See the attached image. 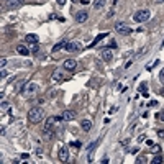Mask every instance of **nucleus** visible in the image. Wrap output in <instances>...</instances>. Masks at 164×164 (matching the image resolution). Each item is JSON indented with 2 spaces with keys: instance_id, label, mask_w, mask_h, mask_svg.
<instances>
[{
  "instance_id": "nucleus-1",
  "label": "nucleus",
  "mask_w": 164,
  "mask_h": 164,
  "mask_svg": "<svg viewBox=\"0 0 164 164\" xmlns=\"http://www.w3.org/2000/svg\"><path fill=\"white\" fill-rule=\"evenodd\" d=\"M43 118H45V112H43V108H40V107H34V108H31L28 112V120H30L31 123H40Z\"/></svg>"
},
{
  "instance_id": "nucleus-2",
  "label": "nucleus",
  "mask_w": 164,
  "mask_h": 164,
  "mask_svg": "<svg viewBox=\"0 0 164 164\" xmlns=\"http://www.w3.org/2000/svg\"><path fill=\"white\" fill-rule=\"evenodd\" d=\"M149 17H151V12L149 10H138L133 15V20L136 21V23H145V21L149 20Z\"/></svg>"
},
{
  "instance_id": "nucleus-3",
  "label": "nucleus",
  "mask_w": 164,
  "mask_h": 164,
  "mask_svg": "<svg viewBox=\"0 0 164 164\" xmlns=\"http://www.w3.org/2000/svg\"><path fill=\"white\" fill-rule=\"evenodd\" d=\"M115 31L120 33V34H123V36H128V34L131 33V28L128 26L125 21H117V23H115Z\"/></svg>"
},
{
  "instance_id": "nucleus-4",
  "label": "nucleus",
  "mask_w": 164,
  "mask_h": 164,
  "mask_svg": "<svg viewBox=\"0 0 164 164\" xmlns=\"http://www.w3.org/2000/svg\"><path fill=\"white\" fill-rule=\"evenodd\" d=\"M23 5V0H7L5 2V8L7 10H17Z\"/></svg>"
},
{
  "instance_id": "nucleus-5",
  "label": "nucleus",
  "mask_w": 164,
  "mask_h": 164,
  "mask_svg": "<svg viewBox=\"0 0 164 164\" xmlns=\"http://www.w3.org/2000/svg\"><path fill=\"white\" fill-rule=\"evenodd\" d=\"M58 156H59V159H61L62 162H66V161L69 159V149H67V146H61Z\"/></svg>"
},
{
  "instance_id": "nucleus-6",
  "label": "nucleus",
  "mask_w": 164,
  "mask_h": 164,
  "mask_svg": "<svg viewBox=\"0 0 164 164\" xmlns=\"http://www.w3.org/2000/svg\"><path fill=\"white\" fill-rule=\"evenodd\" d=\"M87 18H89V15H87V12H85V10H79L76 13V21H77V23H85Z\"/></svg>"
},
{
  "instance_id": "nucleus-7",
  "label": "nucleus",
  "mask_w": 164,
  "mask_h": 164,
  "mask_svg": "<svg viewBox=\"0 0 164 164\" xmlns=\"http://www.w3.org/2000/svg\"><path fill=\"white\" fill-rule=\"evenodd\" d=\"M61 117H62L64 122H72V120L76 118V112L74 110H64Z\"/></svg>"
},
{
  "instance_id": "nucleus-8",
  "label": "nucleus",
  "mask_w": 164,
  "mask_h": 164,
  "mask_svg": "<svg viewBox=\"0 0 164 164\" xmlns=\"http://www.w3.org/2000/svg\"><path fill=\"white\" fill-rule=\"evenodd\" d=\"M62 66H64V69H66V71H76V67H77V62H76L74 59H66V61H64V64H62Z\"/></svg>"
},
{
  "instance_id": "nucleus-9",
  "label": "nucleus",
  "mask_w": 164,
  "mask_h": 164,
  "mask_svg": "<svg viewBox=\"0 0 164 164\" xmlns=\"http://www.w3.org/2000/svg\"><path fill=\"white\" fill-rule=\"evenodd\" d=\"M66 49H67L69 53H72V51L81 49V46H79V43H76V41H67V43H66Z\"/></svg>"
},
{
  "instance_id": "nucleus-10",
  "label": "nucleus",
  "mask_w": 164,
  "mask_h": 164,
  "mask_svg": "<svg viewBox=\"0 0 164 164\" xmlns=\"http://www.w3.org/2000/svg\"><path fill=\"white\" fill-rule=\"evenodd\" d=\"M17 53L21 54V56H28V54H31V51H30V49H28L25 45H18V46H17Z\"/></svg>"
},
{
  "instance_id": "nucleus-11",
  "label": "nucleus",
  "mask_w": 164,
  "mask_h": 164,
  "mask_svg": "<svg viewBox=\"0 0 164 164\" xmlns=\"http://www.w3.org/2000/svg\"><path fill=\"white\" fill-rule=\"evenodd\" d=\"M102 58H103V61L110 62L113 59V53L110 51V49H103V51H102Z\"/></svg>"
},
{
  "instance_id": "nucleus-12",
  "label": "nucleus",
  "mask_w": 164,
  "mask_h": 164,
  "mask_svg": "<svg viewBox=\"0 0 164 164\" xmlns=\"http://www.w3.org/2000/svg\"><path fill=\"white\" fill-rule=\"evenodd\" d=\"M25 41L28 43V45H36L38 43V34H26Z\"/></svg>"
},
{
  "instance_id": "nucleus-13",
  "label": "nucleus",
  "mask_w": 164,
  "mask_h": 164,
  "mask_svg": "<svg viewBox=\"0 0 164 164\" xmlns=\"http://www.w3.org/2000/svg\"><path fill=\"white\" fill-rule=\"evenodd\" d=\"M81 126H82V130H84V131H90L92 122H90L89 118H85V120H82V122H81Z\"/></svg>"
},
{
  "instance_id": "nucleus-14",
  "label": "nucleus",
  "mask_w": 164,
  "mask_h": 164,
  "mask_svg": "<svg viewBox=\"0 0 164 164\" xmlns=\"http://www.w3.org/2000/svg\"><path fill=\"white\" fill-rule=\"evenodd\" d=\"M53 81H56V82H59V81H64V74L61 72L59 69H58V71H54V72H53Z\"/></svg>"
},
{
  "instance_id": "nucleus-15",
  "label": "nucleus",
  "mask_w": 164,
  "mask_h": 164,
  "mask_svg": "<svg viewBox=\"0 0 164 164\" xmlns=\"http://www.w3.org/2000/svg\"><path fill=\"white\" fill-rule=\"evenodd\" d=\"M45 138L46 140H53L54 138V130H53V128L45 126Z\"/></svg>"
},
{
  "instance_id": "nucleus-16",
  "label": "nucleus",
  "mask_w": 164,
  "mask_h": 164,
  "mask_svg": "<svg viewBox=\"0 0 164 164\" xmlns=\"http://www.w3.org/2000/svg\"><path fill=\"white\" fill-rule=\"evenodd\" d=\"M66 43H67L66 40H62V41L58 43V45H54V46H53V53H58L61 48H66Z\"/></svg>"
},
{
  "instance_id": "nucleus-17",
  "label": "nucleus",
  "mask_w": 164,
  "mask_h": 164,
  "mask_svg": "<svg viewBox=\"0 0 164 164\" xmlns=\"http://www.w3.org/2000/svg\"><path fill=\"white\" fill-rule=\"evenodd\" d=\"M105 5V0H94V8L95 10H102Z\"/></svg>"
},
{
  "instance_id": "nucleus-18",
  "label": "nucleus",
  "mask_w": 164,
  "mask_h": 164,
  "mask_svg": "<svg viewBox=\"0 0 164 164\" xmlns=\"http://www.w3.org/2000/svg\"><path fill=\"white\" fill-rule=\"evenodd\" d=\"M151 162L153 164H161V162H164V158L162 156H154V158L151 159Z\"/></svg>"
},
{
  "instance_id": "nucleus-19",
  "label": "nucleus",
  "mask_w": 164,
  "mask_h": 164,
  "mask_svg": "<svg viewBox=\"0 0 164 164\" xmlns=\"http://www.w3.org/2000/svg\"><path fill=\"white\" fill-rule=\"evenodd\" d=\"M36 84H28V87H26V92H30V94H31V92H36Z\"/></svg>"
},
{
  "instance_id": "nucleus-20",
  "label": "nucleus",
  "mask_w": 164,
  "mask_h": 164,
  "mask_svg": "<svg viewBox=\"0 0 164 164\" xmlns=\"http://www.w3.org/2000/svg\"><path fill=\"white\" fill-rule=\"evenodd\" d=\"M151 148H153V151H154V153H159V151H161V146H158V145H153Z\"/></svg>"
},
{
  "instance_id": "nucleus-21",
  "label": "nucleus",
  "mask_w": 164,
  "mask_h": 164,
  "mask_svg": "<svg viewBox=\"0 0 164 164\" xmlns=\"http://www.w3.org/2000/svg\"><path fill=\"white\" fill-rule=\"evenodd\" d=\"M71 145H72L74 148H81V146H82V143H81V141H74V143H71Z\"/></svg>"
},
{
  "instance_id": "nucleus-22",
  "label": "nucleus",
  "mask_w": 164,
  "mask_h": 164,
  "mask_svg": "<svg viewBox=\"0 0 164 164\" xmlns=\"http://www.w3.org/2000/svg\"><path fill=\"white\" fill-rule=\"evenodd\" d=\"M38 51V43L36 45H33V48H31V53H36Z\"/></svg>"
},
{
  "instance_id": "nucleus-23",
  "label": "nucleus",
  "mask_w": 164,
  "mask_h": 164,
  "mask_svg": "<svg viewBox=\"0 0 164 164\" xmlns=\"http://www.w3.org/2000/svg\"><path fill=\"white\" fill-rule=\"evenodd\" d=\"M2 108H3V110H5V108H8V103H7V102H5V100H3V102H2Z\"/></svg>"
},
{
  "instance_id": "nucleus-24",
  "label": "nucleus",
  "mask_w": 164,
  "mask_h": 164,
  "mask_svg": "<svg viewBox=\"0 0 164 164\" xmlns=\"http://www.w3.org/2000/svg\"><path fill=\"white\" fill-rule=\"evenodd\" d=\"M113 15H115V13H113V10H110L108 13H107V18H110V17H113Z\"/></svg>"
},
{
  "instance_id": "nucleus-25",
  "label": "nucleus",
  "mask_w": 164,
  "mask_h": 164,
  "mask_svg": "<svg viewBox=\"0 0 164 164\" xmlns=\"http://www.w3.org/2000/svg\"><path fill=\"white\" fill-rule=\"evenodd\" d=\"M140 89H141V90H143V92H145V90H146V84L143 82V84H141V85H140Z\"/></svg>"
},
{
  "instance_id": "nucleus-26",
  "label": "nucleus",
  "mask_w": 164,
  "mask_h": 164,
  "mask_svg": "<svg viewBox=\"0 0 164 164\" xmlns=\"http://www.w3.org/2000/svg\"><path fill=\"white\" fill-rule=\"evenodd\" d=\"M158 135H159L161 138H164V130H158Z\"/></svg>"
},
{
  "instance_id": "nucleus-27",
  "label": "nucleus",
  "mask_w": 164,
  "mask_h": 164,
  "mask_svg": "<svg viewBox=\"0 0 164 164\" xmlns=\"http://www.w3.org/2000/svg\"><path fill=\"white\" fill-rule=\"evenodd\" d=\"M7 66V59L5 58H2V67H5Z\"/></svg>"
},
{
  "instance_id": "nucleus-28",
  "label": "nucleus",
  "mask_w": 164,
  "mask_h": 164,
  "mask_svg": "<svg viewBox=\"0 0 164 164\" xmlns=\"http://www.w3.org/2000/svg\"><path fill=\"white\" fill-rule=\"evenodd\" d=\"M56 2H58L59 5H64V3H66V0H56Z\"/></svg>"
},
{
  "instance_id": "nucleus-29",
  "label": "nucleus",
  "mask_w": 164,
  "mask_h": 164,
  "mask_svg": "<svg viewBox=\"0 0 164 164\" xmlns=\"http://www.w3.org/2000/svg\"><path fill=\"white\" fill-rule=\"evenodd\" d=\"M159 117H161V118H159V120H162V122H164V110H162V112H161V115H159Z\"/></svg>"
},
{
  "instance_id": "nucleus-30",
  "label": "nucleus",
  "mask_w": 164,
  "mask_h": 164,
  "mask_svg": "<svg viewBox=\"0 0 164 164\" xmlns=\"http://www.w3.org/2000/svg\"><path fill=\"white\" fill-rule=\"evenodd\" d=\"M159 94H162V95H164V89H161V90H159Z\"/></svg>"
},
{
  "instance_id": "nucleus-31",
  "label": "nucleus",
  "mask_w": 164,
  "mask_h": 164,
  "mask_svg": "<svg viewBox=\"0 0 164 164\" xmlns=\"http://www.w3.org/2000/svg\"><path fill=\"white\" fill-rule=\"evenodd\" d=\"M72 2H77V0H72Z\"/></svg>"
},
{
  "instance_id": "nucleus-32",
  "label": "nucleus",
  "mask_w": 164,
  "mask_h": 164,
  "mask_svg": "<svg viewBox=\"0 0 164 164\" xmlns=\"http://www.w3.org/2000/svg\"><path fill=\"white\" fill-rule=\"evenodd\" d=\"M161 2H164V0H161Z\"/></svg>"
},
{
  "instance_id": "nucleus-33",
  "label": "nucleus",
  "mask_w": 164,
  "mask_h": 164,
  "mask_svg": "<svg viewBox=\"0 0 164 164\" xmlns=\"http://www.w3.org/2000/svg\"><path fill=\"white\" fill-rule=\"evenodd\" d=\"M5 2H7V0H5Z\"/></svg>"
}]
</instances>
